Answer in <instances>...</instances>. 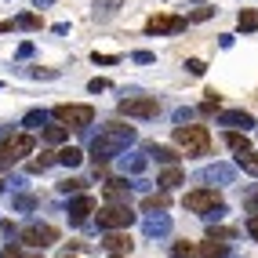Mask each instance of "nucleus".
Segmentation results:
<instances>
[{"instance_id": "1", "label": "nucleus", "mask_w": 258, "mask_h": 258, "mask_svg": "<svg viewBox=\"0 0 258 258\" xmlns=\"http://www.w3.org/2000/svg\"><path fill=\"white\" fill-rule=\"evenodd\" d=\"M175 142L182 146V157H204L211 149V131L204 124H182L175 127Z\"/></svg>"}, {"instance_id": "2", "label": "nucleus", "mask_w": 258, "mask_h": 258, "mask_svg": "<svg viewBox=\"0 0 258 258\" xmlns=\"http://www.w3.org/2000/svg\"><path fill=\"white\" fill-rule=\"evenodd\" d=\"M55 120L66 127H88L95 120V109L91 106H77V102H66V106H55Z\"/></svg>"}, {"instance_id": "3", "label": "nucleus", "mask_w": 258, "mask_h": 258, "mask_svg": "<svg viewBox=\"0 0 258 258\" xmlns=\"http://www.w3.org/2000/svg\"><path fill=\"white\" fill-rule=\"evenodd\" d=\"M131 222H135V211L127 204H109V208L98 211V226L102 229H127Z\"/></svg>"}, {"instance_id": "4", "label": "nucleus", "mask_w": 258, "mask_h": 258, "mask_svg": "<svg viewBox=\"0 0 258 258\" xmlns=\"http://www.w3.org/2000/svg\"><path fill=\"white\" fill-rule=\"evenodd\" d=\"M120 113H124V116H135V120H149V116H157V113H160V102L153 98V95L124 98V102H120Z\"/></svg>"}, {"instance_id": "5", "label": "nucleus", "mask_w": 258, "mask_h": 258, "mask_svg": "<svg viewBox=\"0 0 258 258\" xmlns=\"http://www.w3.org/2000/svg\"><path fill=\"white\" fill-rule=\"evenodd\" d=\"M26 153H33V135H15V139L0 142V167H8L15 160H22Z\"/></svg>"}, {"instance_id": "6", "label": "nucleus", "mask_w": 258, "mask_h": 258, "mask_svg": "<svg viewBox=\"0 0 258 258\" xmlns=\"http://www.w3.org/2000/svg\"><path fill=\"white\" fill-rule=\"evenodd\" d=\"M218 208H222V197L215 189H193V193H185V211L208 215V211H218Z\"/></svg>"}, {"instance_id": "7", "label": "nucleus", "mask_w": 258, "mask_h": 258, "mask_svg": "<svg viewBox=\"0 0 258 258\" xmlns=\"http://www.w3.org/2000/svg\"><path fill=\"white\" fill-rule=\"evenodd\" d=\"M182 29H185L182 15H153L146 22V33H157V37H164V33H182Z\"/></svg>"}, {"instance_id": "8", "label": "nucleus", "mask_w": 258, "mask_h": 258, "mask_svg": "<svg viewBox=\"0 0 258 258\" xmlns=\"http://www.w3.org/2000/svg\"><path fill=\"white\" fill-rule=\"evenodd\" d=\"M22 240L29 247H51V244H58V229L55 226H29V229H22Z\"/></svg>"}, {"instance_id": "9", "label": "nucleus", "mask_w": 258, "mask_h": 258, "mask_svg": "<svg viewBox=\"0 0 258 258\" xmlns=\"http://www.w3.org/2000/svg\"><path fill=\"white\" fill-rule=\"evenodd\" d=\"M102 135L113 139V142H120V146H127V142L135 139V127H131V124H120V120H109V124L102 127Z\"/></svg>"}, {"instance_id": "10", "label": "nucleus", "mask_w": 258, "mask_h": 258, "mask_svg": "<svg viewBox=\"0 0 258 258\" xmlns=\"http://www.w3.org/2000/svg\"><path fill=\"white\" fill-rule=\"evenodd\" d=\"M91 149H95V164H106V160H109V157H116V153L124 149V146L102 135V139H95V146H91Z\"/></svg>"}, {"instance_id": "11", "label": "nucleus", "mask_w": 258, "mask_h": 258, "mask_svg": "<svg viewBox=\"0 0 258 258\" xmlns=\"http://www.w3.org/2000/svg\"><path fill=\"white\" fill-rule=\"evenodd\" d=\"M91 211H95V200H91V197H80V200L70 204V222H73V226H80V222H88Z\"/></svg>"}, {"instance_id": "12", "label": "nucleus", "mask_w": 258, "mask_h": 258, "mask_svg": "<svg viewBox=\"0 0 258 258\" xmlns=\"http://www.w3.org/2000/svg\"><path fill=\"white\" fill-rule=\"evenodd\" d=\"M106 247H109L113 254H131L135 240H131L127 233H113V236H106Z\"/></svg>"}, {"instance_id": "13", "label": "nucleus", "mask_w": 258, "mask_h": 258, "mask_svg": "<svg viewBox=\"0 0 258 258\" xmlns=\"http://www.w3.org/2000/svg\"><path fill=\"white\" fill-rule=\"evenodd\" d=\"M200 258H226V240L208 236V240H204V247H200Z\"/></svg>"}, {"instance_id": "14", "label": "nucleus", "mask_w": 258, "mask_h": 258, "mask_svg": "<svg viewBox=\"0 0 258 258\" xmlns=\"http://www.w3.org/2000/svg\"><path fill=\"white\" fill-rule=\"evenodd\" d=\"M15 29H29V33H37V29H44V19L40 15H33V11H26V15H19V19L11 22Z\"/></svg>"}, {"instance_id": "15", "label": "nucleus", "mask_w": 258, "mask_h": 258, "mask_svg": "<svg viewBox=\"0 0 258 258\" xmlns=\"http://www.w3.org/2000/svg\"><path fill=\"white\" fill-rule=\"evenodd\" d=\"M236 164L244 167V171H251V175H258V149H251V146L240 149V153H236Z\"/></svg>"}, {"instance_id": "16", "label": "nucleus", "mask_w": 258, "mask_h": 258, "mask_svg": "<svg viewBox=\"0 0 258 258\" xmlns=\"http://www.w3.org/2000/svg\"><path fill=\"white\" fill-rule=\"evenodd\" d=\"M116 8H120V0H95V19L98 22H106V19H113V15H116Z\"/></svg>"}, {"instance_id": "17", "label": "nucleus", "mask_w": 258, "mask_h": 258, "mask_svg": "<svg viewBox=\"0 0 258 258\" xmlns=\"http://www.w3.org/2000/svg\"><path fill=\"white\" fill-rule=\"evenodd\" d=\"M236 26L244 29V33H254V29H258V11H254V8H244V11L236 15Z\"/></svg>"}, {"instance_id": "18", "label": "nucleus", "mask_w": 258, "mask_h": 258, "mask_svg": "<svg viewBox=\"0 0 258 258\" xmlns=\"http://www.w3.org/2000/svg\"><path fill=\"white\" fill-rule=\"evenodd\" d=\"M55 160H58V164H70V167H77V164L84 160V153H80L77 146H66V149H58V153H55Z\"/></svg>"}, {"instance_id": "19", "label": "nucleus", "mask_w": 258, "mask_h": 258, "mask_svg": "<svg viewBox=\"0 0 258 258\" xmlns=\"http://www.w3.org/2000/svg\"><path fill=\"white\" fill-rule=\"evenodd\" d=\"M106 197H109V200L127 197V182H124V178H109V182H106Z\"/></svg>"}, {"instance_id": "20", "label": "nucleus", "mask_w": 258, "mask_h": 258, "mask_svg": "<svg viewBox=\"0 0 258 258\" xmlns=\"http://www.w3.org/2000/svg\"><path fill=\"white\" fill-rule=\"evenodd\" d=\"M222 124H229V127H251L254 120L247 113H222Z\"/></svg>"}, {"instance_id": "21", "label": "nucleus", "mask_w": 258, "mask_h": 258, "mask_svg": "<svg viewBox=\"0 0 258 258\" xmlns=\"http://www.w3.org/2000/svg\"><path fill=\"white\" fill-rule=\"evenodd\" d=\"M66 135H70V127H66V124H51V127L44 131V139H47L51 146H58V142H66Z\"/></svg>"}, {"instance_id": "22", "label": "nucleus", "mask_w": 258, "mask_h": 258, "mask_svg": "<svg viewBox=\"0 0 258 258\" xmlns=\"http://www.w3.org/2000/svg\"><path fill=\"white\" fill-rule=\"evenodd\" d=\"M149 153H153V157H157V160H167V164H175V160L182 157V153H175L171 146H149Z\"/></svg>"}, {"instance_id": "23", "label": "nucleus", "mask_w": 258, "mask_h": 258, "mask_svg": "<svg viewBox=\"0 0 258 258\" xmlns=\"http://www.w3.org/2000/svg\"><path fill=\"white\" fill-rule=\"evenodd\" d=\"M167 204H171V200H167L164 193H157V197H146V200H142V208H146V211H164Z\"/></svg>"}, {"instance_id": "24", "label": "nucleus", "mask_w": 258, "mask_h": 258, "mask_svg": "<svg viewBox=\"0 0 258 258\" xmlns=\"http://www.w3.org/2000/svg\"><path fill=\"white\" fill-rule=\"evenodd\" d=\"M171 254H175V258H197V247L189 244V240H178V244L171 247Z\"/></svg>"}, {"instance_id": "25", "label": "nucleus", "mask_w": 258, "mask_h": 258, "mask_svg": "<svg viewBox=\"0 0 258 258\" xmlns=\"http://www.w3.org/2000/svg\"><path fill=\"white\" fill-rule=\"evenodd\" d=\"M182 182V171L178 167H164L160 171V185H178Z\"/></svg>"}, {"instance_id": "26", "label": "nucleus", "mask_w": 258, "mask_h": 258, "mask_svg": "<svg viewBox=\"0 0 258 258\" xmlns=\"http://www.w3.org/2000/svg\"><path fill=\"white\" fill-rule=\"evenodd\" d=\"M226 146L240 153V149H247V139H244V135H236V131H229V135H226Z\"/></svg>"}, {"instance_id": "27", "label": "nucleus", "mask_w": 258, "mask_h": 258, "mask_svg": "<svg viewBox=\"0 0 258 258\" xmlns=\"http://www.w3.org/2000/svg\"><path fill=\"white\" fill-rule=\"evenodd\" d=\"M211 15H215V8H197V11L189 15L185 22H204V19H211Z\"/></svg>"}, {"instance_id": "28", "label": "nucleus", "mask_w": 258, "mask_h": 258, "mask_svg": "<svg viewBox=\"0 0 258 258\" xmlns=\"http://www.w3.org/2000/svg\"><path fill=\"white\" fill-rule=\"evenodd\" d=\"M88 182L84 178H70V182H62V193H77V189H84Z\"/></svg>"}, {"instance_id": "29", "label": "nucleus", "mask_w": 258, "mask_h": 258, "mask_svg": "<svg viewBox=\"0 0 258 258\" xmlns=\"http://www.w3.org/2000/svg\"><path fill=\"white\" fill-rule=\"evenodd\" d=\"M47 164H55V157H37V160L29 164V171H44Z\"/></svg>"}, {"instance_id": "30", "label": "nucleus", "mask_w": 258, "mask_h": 258, "mask_svg": "<svg viewBox=\"0 0 258 258\" xmlns=\"http://www.w3.org/2000/svg\"><path fill=\"white\" fill-rule=\"evenodd\" d=\"M185 66H189V73H193V77H200V73H204V70H208V66H204V62H200V58H189V62H185Z\"/></svg>"}, {"instance_id": "31", "label": "nucleus", "mask_w": 258, "mask_h": 258, "mask_svg": "<svg viewBox=\"0 0 258 258\" xmlns=\"http://www.w3.org/2000/svg\"><path fill=\"white\" fill-rule=\"evenodd\" d=\"M4 258H40V254H22L19 247H8V251H4Z\"/></svg>"}, {"instance_id": "32", "label": "nucleus", "mask_w": 258, "mask_h": 258, "mask_svg": "<svg viewBox=\"0 0 258 258\" xmlns=\"http://www.w3.org/2000/svg\"><path fill=\"white\" fill-rule=\"evenodd\" d=\"M106 88H109V80H102V77H98V80H91V91H106Z\"/></svg>"}, {"instance_id": "33", "label": "nucleus", "mask_w": 258, "mask_h": 258, "mask_svg": "<svg viewBox=\"0 0 258 258\" xmlns=\"http://www.w3.org/2000/svg\"><path fill=\"white\" fill-rule=\"evenodd\" d=\"M40 120H44V113H29V116H26V124H29V127H37Z\"/></svg>"}, {"instance_id": "34", "label": "nucleus", "mask_w": 258, "mask_h": 258, "mask_svg": "<svg viewBox=\"0 0 258 258\" xmlns=\"http://www.w3.org/2000/svg\"><path fill=\"white\" fill-rule=\"evenodd\" d=\"M131 58H135V62H153V55H149V51H135Z\"/></svg>"}, {"instance_id": "35", "label": "nucleus", "mask_w": 258, "mask_h": 258, "mask_svg": "<svg viewBox=\"0 0 258 258\" xmlns=\"http://www.w3.org/2000/svg\"><path fill=\"white\" fill-rule=\"evenodd\" d=\"M95 62H102V66H113V62H116V55H95Z\"/></svg>"}, {"instance_id": "36", "label": "nucleus", "mask_w": 258, "mask_h": 258, "mask_svg": "<svg viewBox=\"0 0 258 258\" xmlns=\"http://www.w3.org/2000/svg\"><path fill=\"white\" fill-rule=\"evenodd\" d=\"M247 233H251V236H254V240H258V215H254V218H251V222H247Z\"/></svg>"}, {"instance_id": "37", "label": "nucleus", "mask_w": 258, "mask_h": 258, "mask_svg": "<svg viewBox=\"0 0 258 258\" xmlns=\"http://www.w3.org/2000/svg\"><path fill=\"white\" fill-rule=\"evenodd\" d=\"M11 29H15L11 22H0V33H11Z\"/></svg>"}, {"instance_id": "38", "label": "nucleus", "mask_w": 258, "mask_h": 258, "mask_svg": "<svg viewBox=\"0 0 258 258\" xmlns=\"http://www.w3.org/2000/svg\"><path fill=\"white\" fill-rule=\"evenodd\" d=\"M40 4H51V0H37V8H40Z\"/></svg>"}, {"instance_id": "39", "label": "nucleus", "mask_w": 258, "mask_h": 258, "mask_svg": "<svg viewBox=\"0 0 258 258\" xmlns=\"http://www.w3.org/2000/svg\"><path fill=\"white\" fill-rule=\"evenodd\" d=\"M113 258H127V254H113Z\"/></svg>"}, {"instance_id": "40", "label": "nucleus", "mask_w": 258, "mask_h": 258, "mask_svg": "<svg viewBox=\"0 0 258 258\" xmlns=\"http://www.w3.org/2000/svg\"><path fill=\"white\" fill-rule=\"evenodd\" d=\"M0 189H4V178H0Z\"/></svg>"}, {"instance_id": "41", "label": "nucleus", "mask_w": 258, "mask_h": 258, "mask_svg": "<svg viewBox=\"0 0 258 258\" xmlns=\"http://www.w3.org/2000/svg\"><path fill=\"white\" fill-rule=\"evenodd\" d=\"M66 258H77V254H66Z\"/></svg>"}]
</instances>
